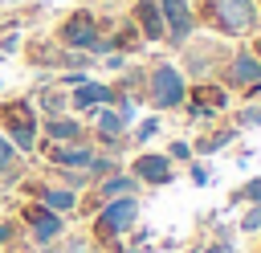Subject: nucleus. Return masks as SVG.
<instances>
[{
    "label": "nucleus",
    "mask_w": 261,
    "mask_h": 253,
    "mask_svg": "<svg viewBox=\"0 0 261 253\" xmlns=\"http://www.w3.org/2000/svg\"><path fill=\"white\" fill-rule=\"evenodd\" d=\"M118 167H122V159H118V155H110V151H98V147H94V159H90V167H86V171H90V180H102V175H110V171H118Z\"/></svg>",
    "instance_id": "obj_26"
},
{
    "label": "nucleus",
    "mask_w": 261,
    "mask_h": 253,
    "mask_svg": "<svg viewBox=\"0 0 261 253\" xmlns=\"http://www.w3.org/2000/svg\"><path fill=\"white\" fill-rule=\"evenodd\" d=\"M90 73L86 69H61V78H57V86H65V90H73V86H82Z\"/></svg>",
    "instance_id": "obj_32"
},
{
    "label": "nucleus",
    "mask_w": 261,
    "mask_h": 253,
    "mask_svg": "<svg viewBox=\"0 0 261 253\" xmlns=\"http://www.w3.org/2000/svg\"><path fill=\"white\" fill-rule=\"evenodd\" d=\"M53 180H57L61 188H69V192H77V196H82V192H90V184H94L86 167H53Z\"/></svg>",
    "instance_id": "obj_23"
},
{
    "label": "nucleus",
    "mask_w": 261,
    "mask_h": 253,
    "mask_svg": "<svg viewBox=\"0 0 261 253\" xmlns=\"http://www.w3.org/2000/svg\"><path fill=\"white\" fill-rule=\"evenodd\" d=\"M196 253H208V245H200V249H196Z\"/></svg>",
    "instance_id": "obj_38"
},
{
    "label": "nucleus",
    "mask_w": 261,
    "mask_h": 253,
    "mask_svg": "<svg viewBox=\"0 0 261 253\" xmlns=\"http://www.w3.org/2000/svg\"><path fill=\"white\" fill-rule=\"evenodd\" d=\"M184 78L188 82H212L216 73H220V65L228 61V45L220 41V37H204V41H188L184 49Z\"/></svg>",
    "instance_id": "obj_6"
},
{
    "label": "nucleus",
    "mask_w": 261,
    "mask_h": 253,
    "mask_svg": "<svg viewBox=\"0 0 261 253\" xmlns=\"http://www.w3.org/2000/svg\"><path fill=\"white\" fill-rule=\"evenodd\" d=\"M90 192H94V200L102 204V200H118V196H139V192H143V184H139L126 167H118V171H110V175L94 180V184H90Z\"/></svg>",
    "instance_id": "obj_16"
},
{
    "label": "nucleus",
    "mask_w": 261,
    "mask_h": 253,
    "mask_svg": "<svg viewBox=\"0 0 261 253\" xmlns=\"http://www.w3.org/2000/svg\"><path fill=\"white\" fill-rule=\"evenodd\" d=\"M143 98L151 102V110H179L188 98V78L179 65L171 61H155L151 69H143Z\"/></svg>",
    "instance_id": "obj_5"
},
{
    "label": "nucleus",
    "mask_w": 261,
    "mask_h": 253,
    "mask_svg": "<svg viewBox=\"0 0 261 253\" xmlns=\"http://www.w3.org/2000/svg\"><path fill=\"white\" fill-rule=\"evenodd\" d=\"M228 90L220 86V82H188V98H184V114H188V122H200V127H208V122H216L224 110H228Z\"/></svg>",
    "instance_id": "obj_7"
},
{
    "label": "nucleus",
    "mask_w": 261,
    "mask_h": 253,
    "mask_svg": "<svg viewBox=\"0 0 261 253\" xmlns=\"http://www.w3.org/2000/svg\"><path fill=\"white\" fill-rule=\"evenodd\" d=\"M163 131V114H151V118H143V122H135L130 131H126V139L135 143V147H143V143H151L155 135Z\"/></svg>",
    "instance_id": "obj_24"
},
{
    "label": "nucleus",
    "mask_w": 261,
    "mask_h": 253,
    "mask_svg": "<svg viewBox=\"0 0 261 253\" xmlns=\"http://www.w3.org/2000/svg\"><path fill=\"white\" fill-rule=\"evenodd\" d=\"M130 24L139 29L143 45H159L163 41V16H159V4L155 0H135L130 4Z\"/></svg>",
    "instance_id": "obj_17"
},
{
    "label": "nucleus",
    "mask_w": 261,
    "mask_h": 253,
    "mask_svg": "<svg viewBox=\"0 0 261 253\" xmlns=\"http://www.w3.org/2000/svg\"><path fill=\"white\" fill-rule=\"evenodd\" d=\"M24 57H29V65H37V69H57L61 45H57V41H33V45L24 49Z\"/></svg>",
    "instance_id": "obj_21"
},
{
    "label": "nucleus",
    "mask_w": 261,
    "mask_h": 253,
    "mask_svg": "<svg viewBox=\"0 0 261 253\" xmlns=\"http://www.w3.org/2000/svg\"><path fill=\"white\" fill-rule=\"evenodd\" d=\"M257 8H261V4H257Z\"/></svg>",
    "instance_id": "obj_40"
},
{
    "label": "nucleus",
    "mask_w": 261,
    "mask_h": 253,
    "mask_svg": "<svg viewBox=\"0 0 261 253\" xmlns=\"http://www.w3.org/2000/svg\"><path fill=\"white\" fill-rule=\"evenodd\" d=\"M41 253H102V249H98V241H94L90 233H69V229H65V233H61L53 245H45Z\"/></svg>",
    "instance_id": "obj_20"
},
{
    "label": "nucleus",
    "mask_w": 261,
    "mask_h": 253,
    "mask_svg": "<svg viewBox=\"0 0 261 253\" xmlns=\"http://www.w3.org/2000/svg\"><path fill=\"white\" fill-rule=\"evenodd\" d=\"M126 253H139V249H126Z\"/></svg>",
    "instance_id": "obj_39"
},
{
    "label": "nucleus",
    "mask_w": 261,
    "mask_h": 253,
    "mask_svg": "<svg viewBox=\"0 0 261 253\" xmlns=\"http://www.w3.org/2000/svg\"><path fill=\"white\" fill-rule=\"evenodd\" d=\"M249 49H253V57H257V61H261V33H257V37H253V45H249Z\"/></svg>",
    "instance_id": "obj_37"
},
{
    "label": "nucleus",
    "mask_w": 261,
    "mask_h": 253,
    "mask_svg": "<svg viewBox=\"0 0 261 253\" xmlns=\"http://www.w3.org/2000/svg\"><path fill=\"white\" fill-rule=\"evenodd\" d=\"M0 135H8V143H12L24 159L37 151L41 114H37L33 98H8V102H0Z\"/></svg>",
    "instance_id": "obj_3"
},
{
    "label": "nucleus",
    "mask_w": 261,
    "mask_h": 253,
    "mask_svg": "<svg viewBox=\"0 0 261 253\" xmlns=\"http://www.w3.org/2000/svg\"><path fill=\"white\" fill-rule=\"evenodd\" d=\"M16 241H24V229H20V220H16V216L0 220V249H8V245H16Z\"/></svg>",
    "instance_id": "obj_28"
},
{
    "label": "nucleus",
    "mask_w": 261,
    "mask_h": 253,
    "mask_svg": "<svg viewBox=\"0 0 261 253\" xmlns=\"http://www.w3.org/2000/svg\"><path fill=\"white\" fill-rule=\"evenodd\" d=\"M241 233H261V200L245 208V216H241Z\"/></svg>",
    "instance_id": "obj_31"
},
{
    "label": "nucleus",
    "mask_w": 261,
    "mask_h": 253,
    "mask_svg": "<svg viewBox=\"0 0 261 253\" xmlns=\"http://www.w3.org/2000/svg\"><path fill=\"white\" fill-rule=\"evenodd\" d=\"M41 139H49V143H90V127H86L82 114L61 110V114L41 118Z\"/></svg>",
    "instance_id": "obj_14"
},
{
    "label": "nucleus",
    "mask_w": 261,
    "mask_h": 253,
    "mask_svg": "<svg viewBox=\"0 0 261 253\" xmlns=\"http://www.w3.org/2000/svg\"><path fill=\"white\" fill-rule=\"evenodd\" d=\"M241 139V131L237 127H220V131H212V135H200L196 143H192V155H216V151H224V147H232Z\"/></svg>",
    "instance_id": "obj_19"
},
{
    "label": "nucleus",
    "mask_w": 261,
    "mask_h": 253,
    "mask_svg": "<svg viewBox=\"0 0 261 253\" xmlns=\"http://www.w3.org/2000/svg\"><path fill=\"white\" fill-rule=\"evenodd\" d=\"M159 16H163V41L171 49H184L196 37V8L192 0H155Z\"/></svg>",
    "instance_id": "obj_11"
},
{
    "label": "nucleus",
    "mask_w": 261,
    "mask_h": 253,
    "mask_svg": "<svg viewBox=\"0 0 261 253\" xmlns=\"http://www.w3.org/2000/svg\"><path fill=\"white\" fill-rule=\"evenodd\" d=\"M0 253H33V249H29L24 241H16V245H8V249H0Z\"/></svg>",
    "instance_id": "obj_36"
},
{
    "label": "nucleus",
    "mask_w": 261,
    "mask_h": 253,
    "mask_svg": "<svg viewBox=\"0 0 261 253\" xmlns=\"http://www.w3.org/2000/svg\"><path fill=\"white\" fill-rule=\"evenodd\" d=\"M37 204H45L49 212H61V216H77V208H82V196L77 192H69V188H61L57 180H29L24 175V184H20Z\"/></svg>",
    "instance_id": "obj_12"
},
{
    "label": "nucleus",
    "mask_w": 261,
    "mask_h": 253,
    "mask_svg": "<svg viewBox=\"0 0 261 253\" xmlns=\"http://www.w3.org/2000/svg\"><path fill=\"white\" fill-rule=\"evenodd\" d=\"M188 180H192V188H208V184H212V171H208V163H200V159H188Z\"/></svg>",
    "instance_id": "obj_30"
},
{
    "label": "nucleus",
    "mask_w": 261,
    "mask_h": 253,
    "mask_svg": "<svg viewBox=\"0 0 261 253\" xmlns=\"http://www.w3.org/2000/svg\"><path fill=\"white\" fill-rule=\"evenodd\" d=\"M257 200H261V175H249L241 188L228 192V204H232V208H241V204H257Z\"/></svg>",
    "instance_id": "obj_25"
},
{
    "label": "nucleus",
    "mask_w": 261,
    "mask_h": 253,
    "mask_svg": "<svg viewBox=\"0 0 261 253\" xmlns=\"http://www.w3.org/2000/svg\"><path fill=\"white\" fill-rule=\"evenodd\" d=\"M16 49H20V37H16V33H4V37H0V57H8V53H16Z\"/></svg>",
    "instance_id": "obj_34"
},
{
    "label": "nucleus",
    "mask_w": 261,
    "mask_h": 253,
    "mask_svg": "<svg viewBox=\"0 0 261 253\" xmlns=\"http://www.w3.org/2000/svg\"><path fill=\"white\" fill-rule=\"evenodd\" d=\"M212 82H220L228 94H245L249 86H257V82H261V61L253 57V49H249V45H237Z\"/></svg>",
    "instance_id": "obj_10"
},
{
    "label": "nucleus",
    "mask_w": 261,
    "mask_h": 253,
    "mask_svg": "<svg viewBox=\"0 0 261 253\" xmlns=\"http://www.w3.org/2000/svg\"><path fill=\"white\" fill-rule=\"evenodd\" d=\"M126 171H130L143 188H167V184L175 180V163H171L163 151H147V147L126 163Z\"/></svg>",
    "instance_id": "obj_13"
},
{
    "label": "nucleus",
    "mask_w": 261,
    "mask_h": 253,
    "mask_svg": "<svg viewBox=\"0 0 261 253\" xmlns=\"http://www.w3.org/2000/svg\"><path fill=\"white\" fill-rule=\"evenodd\" d=\"M114 94H118V86H114V82L86 78L82 86H73V90H69V114H90L94 106H114Z\"/></svg>",
    "instance_id": "obj_15"
},
{
    "label": "nucleus",
    "mask_w": 261,
    "mask_h": 253,
    "mask_svg": "<svg viewBox=\"0 0 261 253\" xmlns=\"http://www.w3.org/2000/svg\"><path fill=\"white\" fill-rule=\"evenodd\" d=\"M139 196H118V200H102L94 220H90V237L98 241L102 253H122L118 237H126L139 224Z\"/></svg>",
    "instance_id": "obj_2"
},
{
    "label": "nucleus",
    "mask_w": 261,
    "mask_h": 253,
    "mask_svg": "<svg viewBox=\"0 0 261 253\" xmlns=\"http://www.w3.org/2000/svg\"><path fill=\"white\" fill-rule=\"evenodd\" d=\"M126 237H130V249H143V245H151V229H139V224H135Z\"/></svg>",
    "instance_id": "obj_33"
},
{
    "label": "nucleus",
    "mask_w": 261,
    "mask_h": 253,
    "mask_svg": "<svg viewBox=\"0 0 261 253\" xmlns=\"http://www.w3.org/2000/svg\"><path fill=\"white\" fill-rule=\"evenodd\" d=\"M163 155H167L171 163H188V159H196V155H192V139H171Z\"/></svg>",
    "instance_id": "obj_29"
},
{
    "label": "nucleus",
    "mask_w": 261,
    "mask_h": 253,
    "mask_svg": "<svg viewBox=\"0 0 261 253\" xmlns=\"http://www.w3.org/2000/svg\"><path fill=\"white\" fill-rule=\"evenodd\" d=\"M53 41H57L61 49H82V53H90L94 61L110 53V41H106V33H102V24H98V16H94L90 8H73V12L57 24V37H53Z\"/></svg>",
    "instance_id": "obj_4"
},
{
    "label": "nucleus",
    "mask_w": 261,
    "mask_h": 253,
    "mask_svg": "<svg viewBox=\"0 0 261 253\" xmlns=\"http://www.w3.org/2000/svg\"><path fill=\"white\" fill-rule=\"evenodd\" d=\"M106 69H126V53H106Z\"/></svg>",
    "instance_id": "obj_35"
},
{
    "label": "nucleus",
    "mask_w": 261,
    "mask_h": 253,
    "mask_svg": "<svg viewBox=\"0 0 261 253\" xmlns=\"http://www.w3.org/2000/svg\"><path fill=\"white\" fill-rule=\"evenodd\" d=\"M0 196H4V192H0Z\"/></svg>",
    "instance_id": "obj_41"
},
{
    "label": "nucleus",
    "mask_w": 261,
    "mask_h": 253,
    "mask_svg": "<svg viewBox=\"0 0 261 253\" xmlns=\"http://www.w3.org/2000/svg\"><path fill=\"white\" fill-rule=\"evenodd\" d=\"M232 127H237V131H257V127H261V106H257V102L241 106V110L232 114Z\"/></svg>",
    "instance_id": "obj_27"
},
{
    "label": "nucleus",
    "mask_w": 261,
    "mask_h": 253,
    "mask_svg": "<svg viewBox=\"0 0 261 253\" xmlns=\"http://www.w3.org/2000/svg\"><path fill=\"white\" fill-rule=\"evenodd\" d=\"M192 8H196V24H208L216 37H253L261 24L257 0H200Z\"/></svg>",
    "instance_id": "obj_1"
},
{
    "label": "nucleus",
    "mask_w": 261,
    "mask_h": 253,
    "mask_svg": "<svg viewBox=\"0 0 261 253\" xmlns=\"http://www.w3.org/2000/svg\"><path fill=\"white\" fill-rule=\"evenodd\" d=\"M106 41H110V53H126V57L143 49V37H139V29H135L130 20H122V29H118L114 37H106Z\"/></svg>",
    "instance_id": "obj_22"
},
{
    "label": "nucleus",
    "mask_w": 261,
    "mask_h": 253,
    "mask_svg": "<svg viewBox=\"0 0 261 253\" xmlns=\"http://www.w3.org/2000/svg\"><path fill=\"white\" fill-rule=\"evenodd\" d=\"M20 229H24V241H29V249H45V245H53L61 233H65V220L69 216H61V212H49L45 204H37V200H29V204H20Z\"/></svg>",
    "instance_id": "obj_8"
},
{
    "label": "nucleus",
    "mask_w": 261,
    "mask_h": 253,
    "mask_svg": "<svg viewBox=\"0 0 261 253\" xmlns=\"http://www.w3.org/2000/svg\"><path fill=\"white\" fill-rule=\"evenodd\" d=\"M86 127H90V143L98 151H110V155H122L126 147V122L118 118L114 106H94L86 114Z\"/></svg>",
    "instance_id": "obj_9"
},
{
    "label": "nucleus",
    "mask_w": 261,
    "mask_h": 253,
    "mask_svg": "<svg viewBox=\"0 0 261 253\" xmlns=\"http://www.w3.org/2000/svg\"><path fill=\"white\" fill-rule=\"evenodd\" d=\"M29 98H33V106H37L41 118H45V114H61V110H69V94H65V86H57V82L37 86V94H29Z\"/></svg>",
    "instance_id": "obj_18"
}]
</instances>
